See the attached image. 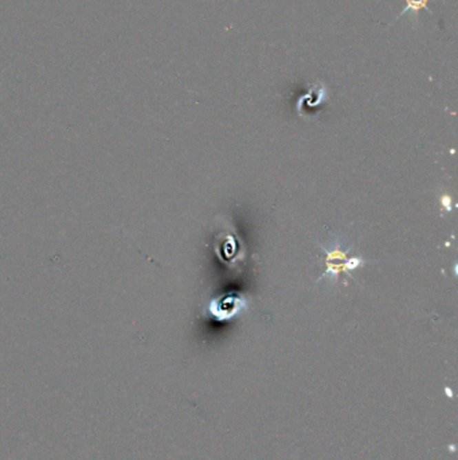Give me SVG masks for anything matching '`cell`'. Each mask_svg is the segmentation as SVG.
Returning a JSON list of instances; mask_svg holds the SVG:
<instances>
[{"instance_id":"obj_3","label":"cell","mask_w":458,"mask_h":460,"mask_svg":"<svg viewBox=\"0 0 458 460\" xmlns=\"http://www.w3.org/2000/svg\"><path fill=\"white\" fill-rule=\"evenodd\" d=\"M429 1H431V0H406V6H404V10H402V11L398 14V17L391 22V26H393L401 17H404V14H408V12L413 14V15L415 17V21L419 19V12H421V10H428L429 14H433L430 8H429V6H428Z\"/></svg>"},{"instance_id":"obj_2","label":"cell","mask_w":458,"mask_h":460,"mask_svg":"<svg viewBox=\"0 0 458 460\" xmlns=\"http://www.w3.org/2000/svg\"><path fill=\"white\" fill-rule=\"evenodd\" d=\"M325 96H326V86L324 85L323 82L320 83H316L308 94L302 96L298 101V104H305L308 106V109L316 108L319 107L324 100H325Z\"/></svg>"},{"instance_id":"obj_1","label":"cell","mask_w":458,"mask_h":460,"mask_svg":"<svg viewBox=\"0 0 458 460\" xmlns=\"http://www.w3.org/2000/svg\"><path fill=\"white\" fill-rule=\"evenodd\" d=\"M244 306V300L241 298H225L219 301H214L210 306V312H213L219 321L231 319L236 317Z\"/></svg>"}]
</instances>
